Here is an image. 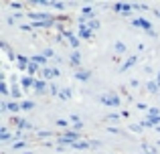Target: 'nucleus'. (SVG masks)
<instances>
[]
</instances>
